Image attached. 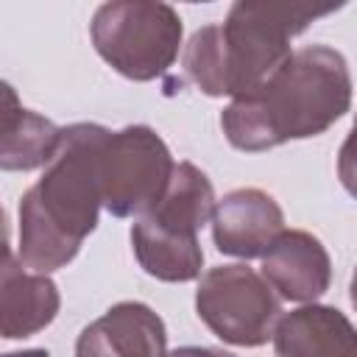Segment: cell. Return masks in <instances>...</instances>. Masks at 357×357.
I'll return each mask as SVG.
<instances>
[{"mask_svg":"<svg viewBox=\"0 0 357 357\" xmlns=\"http://www.w3.org/2000/svg\"><path fill=\"white\" fill-rule=\"evenodd\" d=\"M167 326L142 301L112 304L86 324L75 340V357H165Z\"/></svg>","mask_w":357,"mask_h":357,"instance_id":"8","label":"cell"},{"mask_svg":"<svg viewBox=\"0 0 357 357\" xmlns=\"http://www.w3.org/2000/svg\"><path fill=\"white\" fill-rule=\"evenodd\" d=\"M100 123L61 128L42 178L22 192L17 209V259L31 273H50L75 259L95 231L103 206L100 156L109 139Z\"/></svg>","mask_w":357,"mask_h":357,"instance_id":"1","label":"cell"},{"mask_svg":"<svg viewBox=\"0 0 357 357\" xmlns=\"http://www.w3.org/2000/svg\"><path fill=\"white\" fill-rule=\"evenodd\" d=\"M335 8H310L290 3L240 0L220 22L229 98L257 92L290 56V42L318 17Z\"/></svg>","mask_w":357,"mask_h":357,"instance_id":"3","label":"cell"},{"mask_svg":"<svg viewBox=\"0 0 357 357\" xmlns=\"http://www.w3.org/2000/svg\"><path fill=\"white\" fill-rule=\"evenodd\" d=\"M165 357H234V354L223 349H212V346H181V349L167 351Z\"/></svg>","mask_w":357,"mask_h":357,"instance_id":"17","label":"cell"},{"mask_svg":"<svg viewBox=\"0 0 357 357\" xmlns=\"http://www.w3.org/2000/svg\"><path fill=\"white\" fill-rule=\"evenodd\" d=\"M351 109V73L340 50L307 45L251 95L231 98L220 128L231 148L271 151L290 139H310L332 128Z\"/></svg>","mask_w":357,"mask_h":357,"instance_id":"2","label":"cell"},{"mask_svg":"<svg viewBox=\"0 0 357 357\" xmlns=\"http://www.w3.org/2000/svg\"><path fill=\"white\" fill-rule=\"evenodd\" d=\"M349 298H351V307L357 310V268L351 273V282H349Z\"/></svg>","mask_w":357,"mask_h":357,"instance_id":"19","label":"cell"},{"mask_svg":"<svg viewBox=\"0 0 357 357\" xmlns=\"http://www.w3.org/2000/svg\"><path fill=\"white\" fill-rule=\"evenodd\" d=\"M176 162L151 126L112 131L100 156L103 209L114 218H142L165 195Z\"/></svg>","mask_w":357,"mask_h":357,"instance_id":"6","label":"cell"},{"mask_svg":"<svg viewBox=\"0 0 357 357\" xmlns=\"http://www.w3.org/2000/svg\"><path fill=\"white\" fill-rule=\"evenodd\" d=\"M3 357H50L47 349H25V351H8Z\"/></svg>","mask_w":357,"mask_h":357,"instance_id":"18","label":"cell"},{"mask_svg":"<svg viewBox=\"0 0 357 357\" xmlns=\"http://www.w3.org/2000/svg\"><path fill=\"white\" fill-rule=\"evenodd\" d=\"M337 178L343 184V190L357 198V114H354V123L337 151Z\"/></svg>","mask_w":357,"mask_h":357,"instance_id":"16","label":"cell"},{"mask_svg":"<svg viewBox=\"0 0 357 357\" xmlns=\"http://www.w3.org/2000/svg\"><path fill=\"white\" fill-rule=\"evenodd\" d=\"M131 248L139 262V268L159 279V282H192L201 279L204 268V248L198 240L176 237L145 218H139L131 226Z\"/></svg>","mask_w":357,"mask_h":357,"instance_id":"14","label":"cell"},{"mask_svg":"<svg viewBox=\"0 0 357 357\" xmlns=\"http://www.w3.org/2000/svg\"><path fill=\"white\" fill-rule=\"evenodd\" d=\"M195 312L223 343L257 349L273 340L282 298L265 276L245 262L215 265L198 279Z\"/></svg>","mask_w":357,"mask_h":357,"instance_id":"5","label":"cell"},{"mask_svg":"<svg viewBox=\"0 0 357 357\" xmlns=\"http://www.w3.org/2000/svg\"><path fill=\"white\" fill-rule=\"evenodd\" d=\"M98 56L128 81L165 75L181 47L184 25L173 6L153 0H112L98 6L89 22Z\"/></svg>","mask_w":357,"mask_h":357,"instance_id":"4","label":"cell"},{"mask_svg":"<svg viewBox=\"0 0 357 357\" xmlns=\"http://www.w3.org/2000/svg\"><path fill=\"white\" fill-rule=\"evenodd\" d=\"M59 307L56 282L47 273L25 271L11 248H6L0 268V335L6 340L31 337L56 321Z\"/></svg>","mask_w":357,"mask_h":357,"instance_id":"10","label":"cell"},{"mask_svg":"<svg viewBox=\"0 0 357 357\" xmlns=\"http://www.w3.org/2000/svg\"><path fill=\"white\" fill-rule=\"evenodd\" d=\"M276 357H357V326L329 304H304L279 318Z\"/></svg>","mask_w":357,"mask_h":357,"instance_id":"11","label":"cell"},{"mask_svg":"<svg viewBox=\"0 0 357 357\" xmlns=\"http://www.w3.org/2000/svg\"><path fill=\"white\" fill-rule=\"evenodd\" d=\"M215 206L218 201L206 173L192 162H178L162 201L142 218L167 234L198 240V231L212 223Z\"/></svg>","mask_w":357,"mask_h":357,"instance_id":"12","label":"cell"},{"mask_svg":"<svg viewBox=\"0 0 357 357\" xmlns=\"http://www.w3.org/2000/svg\"><path fill=\"white\" fill-rule=\"evenodd\" d=\"M262 276L279 298L315 304L329 290L332 259L326 245L304 229H284L262 257Z\"/></svg>","mask_w":357,"mask_h":357,"instance_id":"9","label":"cell"},{"mask_svg":"<svg viewBox=\"0 0 357 357\" xmlns=\"http://www.w3.org/2000/svg\"><path fill=\"white\" fill-rule=\"evenodd\" d=\"M187 78L209 98L229 95L226 86V56H223V31L220 25H204L198 28L190 42L184 45L181 56Z\"/></svg>","mask_w":357,"mask_h":357,"instance_id":"15","label":"cell"},{"mask_svg":"<svg viewBox=\"0 0 357 357\" xmlns=\"http://www.w3.org/2000/svg\"><path fill=\"white\" fill-rule=\"evenodd\" d=\"M3 92H6V109H3V134H0V167L22 170V173L47 167V162L59 148L61 128L53 120L25 109L17 100L11 84H3Z\"/></svg>","mask_w":357,"mask_h":357,"instance_id":"13","label":"cell"},{"mask_svg":"<svg viewBox=\"0 0 357 357\" xmlns=\"http://www.w3.org/2000/svg\"><path fill=\"white\" fill-rule=\"evenodd\" d=\"M284 231V212L273 195L259 187L226 192L212 215V243L220 254L237 259L265 257Z\"/></svg>","mask_w":357,"mask_h":357,"instance_id":"7","label":"cell"}]
</instances>
